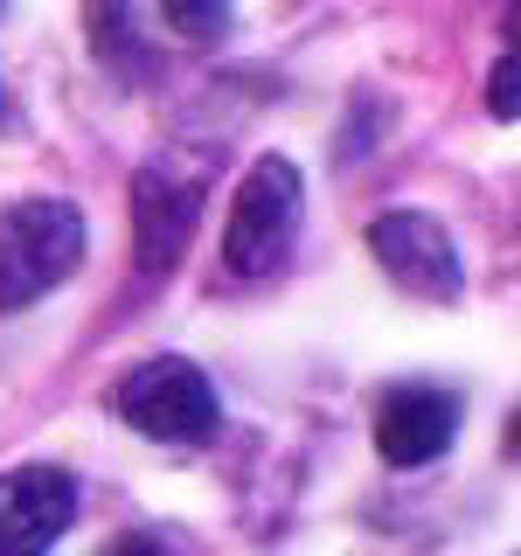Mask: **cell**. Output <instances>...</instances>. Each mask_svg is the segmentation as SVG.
Here are the masks:
<instances>
[{"label": "cell", "instance_id": "cell-1", "mask_svg": "<svg viewBox=\"0 0 521 556\" xmlns=\"http://www.w3.org/2000/svg\"><path fill=\"white\" fill-rule=\"evenodd\" d=\"M202 208H208V153L161 147L132 174V265L147 278H167L195 243Z\"/></svg>", "mask_w": 521, "mask_h": 556}, {"label": "cell", "instance_id": "cell-2", "mask_svg": "<svg viewBox=\"0 0 521 556\" xmlns=\"http://www.w3.org/2000/svg\"><path fill=\"white\" fill-rule=\"evenodd\" d=\"M84 265V208L63 195H28L0 208V313H22Z\"/></svg>", "mask_w": 521, "mask_h": 556}, {"label": "cell", "instance_id": "cell-3", "mask_svg": "<svg viewBox=\"0 0 521 556\" xmlns=\"http://www.w3.org/2000/svg\"><path fill=\"white\" fill-rule=\"evenodd\" d=\"M306 216V181L285 153H265L251 161V174L237 181L230 216H223V271L230 278H271L285 265L292 237H300Z\"/></svg>", "mask_w": 521, "mask_h": 556}, {"label": "cell", "instance_id": "cell-4", "mask_svg": "<svg viewBox=\"0 0 521 556\" xmlns=\"http://www.w3.org/2000/svg\"><path fill=\"white\" fill-rule=\"evenodd\" d=\"M118 417L132 431H147V439L188 445L216 431V390H208V376L188 355H153L118 376Z\"/></svg>", "mask_w": 521, "mask_h": 556}, {"label": "cell", "instance_id": "cell-5", "mask_svg": "<svg viewBox=\"0 0 521 556\" xmlns=\"http://www.w3.org/2000/svg\"><path fill=\"white\" fill-rule=\"evenodd\" d=\"M369 251L382 257V271L396 278L417 300H459L466 292V265H459V243L431 208H382L369 223Z\"/></svg>", "mask_w": 521, "mask_h": 556}, {"label": "cell", "instance_id": "cell-6", "mask_svg": "<svg viewBox=\"0 0 521 556\" xmlns=\"http://www.w3.org/2000/svg\"><path fill=\"white\" fill-rule=\"evenodd\" d=\"M77 521V480L63 466H14L0 473V556H49Z\"/></svg>", "mask_w": 521, "mask_h": 556}, {"label": "cell", "instance_id": "cell-7", "mask_svg": "<svg viewBox=\"0 0 521 556\" xmlns=\"http://www.w3.org/2000/svg\"><path fill=\"white\" fill-rule=\"evenodd\" d=\"M459 431V396L431 382H396L376 410V452L390 466H431Z\"/></svg>", "mask_w": 521, "mask_h": 556}, {"label": "cell", "instance_id": "cell-8", "mask_svg": "<svg viewBox=\"0 0 521 556\" xmlns=\"http://www.w3.org/2000/svg\"><path fill=\"white\" fill-rule=\"evenodd\" d=\"M486 98H494V118H500V126H514V112H521V56H514V49L500 56L494 91H486Z\"/></svg>", "mask_w": 521, "mask_h": 556}, {"label": "cell", "instance_id": "cell-9", "mask_svg": "<svg viewBox=\"0 0 521 556\" xmlns=\"http://www.w3.org/2000/svg\"><path fill=\"white\" fill-rule=\"evenodd\" d=\"M167 22L188 28V35H223V28H230V14H223V8H167Z\"/></svg>", "mask_w": 521, "mask_h": 556}, {"label": "cell", "instance_id": "cell-10", "mask_svg": "<svg viewBox=\"0 0 521 556\" xmlns=\"http://www.w3.org/2000/svg\"><path fill=\"white\" fill-rule=\"evenodd\" d=\"M104 556H174V549L161 543V535H118V543L104 549Z\"/></svg>", "mask_w": 521, "mask_h": 556}, {"label": "cell", "instance_id": "cell-11", "mask_svg": "<svg viewBox=\"0 0 521 556\" xmlns=\"http://www.w3.org/2000/svg\"><path fill=\"white\" fill-rule=\"evenodd\" d=\"M0 126H8V91H0Z\"/></svg>", "mask_w": 521, "mask_h": 556}]
</instances>
